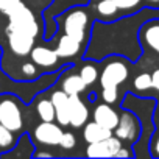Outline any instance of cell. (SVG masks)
I'll return each mask as SVG.
<instances>
[{
	"label": "cell",
	"instance_id": "cell-1",
	"mask_svg": "<svg viewBox=\"0 0 159 159\" xmlns=\"http://www.w3.org/2000/svg\"><path fill=\"white\" fill-rule=\"evenodd\" d=\"M8 16V27L10 28H16V30H22L31 36H38L39 33V25L36 20L34 13L22 2H20L7 14Z\"/></svg>",
	"mask_w": 159,
	"mask_h": 159
},
{
	"label": "cell",
	"instance_id": "cell-2",
	"mask_svg": "<svg viewBox=\"0 0 159 159\" xmlns=\"http://www.w3.org/2000/svg\"><path fill=\"white\" fill-rule=\"evenodd\" d=\"M89 22V14L83 8H73L70 10L62 20L64 34L75 38L78 42H84L86 39V25Z\"/></svg>",
	"mask_w": 159,
	"mask_h": 159
},
{
	"label": "cell",
	"instance_id": "cell-3",
	"mask_svg": "<svg viewBox=\"0 0 159 159\" xmlns=\"http://www.w3.org/2000/svg\"><path fill=\"white\" fill-rule=\"evenodd\" d=\"M128 78V67L120 59L109 61L100 75V84L102 89H119V84H122Z\"/></svg>",
	"mask_w": 159,
	"mask_h": 159
},
{
	"label": "cell",
	"instance_id": "cell-4",
	"mask_svg": "<svg viewBox=\"0 0 159 159\" xmlns=\"http://www.w3.org/2000/svg\"><path fill=\"white\" fill-rule=\"evenodd\" d=\"M0 123L13 133L19 131L24 125L22 112L17 103L10 95H5L0 98Z\"/></svg>",
	"mask_w": 159,
	"mask_h": 159
},
{
	"label": "cell",
	"instance_id": "cell-5",
	"mask_svg": "<svg viewBox=\"0 0 159 159\" xmlns=\"http://www.w3.org/2000/svg\"><path fill=\"white\" fill-rule=\"evenodd\" d=\"M116 137H119L120 140H126V142H134L139 137V131H140V125L136 116H133L128 111H123L119 116V122L117 126L112 129Z\"/></svg>",
	"mask_w": 159,
	"mask_h": 159
},
{
	"label": "cell",
	"instance_id": "cell-6",
	"mask_svg": "<svg viewBox=\"0 0 159 159\" xmlns=\"http://www.w3.org/2000/svg\"><path fill=\"white\" fill-rule=\"evenodd\" d=\"M7 34H8V44L11 52L16 56H27L30 55L31 48L34 47V36L22 31V30H16V28H10L7 27Z\"/></svg>",
	"mask_w": 159,
	"mask_h": 159
},
{
	"label": "cell",
	"instance_id": "cell-7",
	"mask_svg": "<svg viewBox=\"0 0 159 159\" xmlns=\"http://www.w3.org/2000/svg\"><path fill=\"white\" fill-rule=\"evenodd\" d=\"M120 147L122 140L116 136H109L103 140L89 143V147L86 148V154L89 157H116Z\"/></svg>",
	"mask_w": 159,
	"mask_h": 159
},
{
	"label": "cell",
	"instance_id": "cell-8",
	"mask_svg": "<svg viewBox=\"0 0 159 159\" xmlns=\"http://www.w3.org/2000/svg\"><path fill=\"white\" fill-rule=\"evenodd\" d=\"M62 133L64 131L61 129L59 125H56L53 122H42L34 128L33 137L41 145H58Z\"/></svg>",
	"mask_w": 159,
	"mask_h": 159
},
{
	"label": "cell",
	"instance_id": "cell-9",
	"mask_svg": "<svg viewBox=\"0 0 159 159\" xmlns=\"http://www.w3.org/2000/svg\"><path fill=\"white\" fill-rule=\"evenodd\" d=\"M89 119V109L81 102L78 94L69 95V125L73 128L83 126Z\"/></svg>",
	"mask_w": 159,
	"mask_h": 159
},
{
	"label": "cell",
	"instance_id": "cell-10",
	"mask_svg": "<svg viewBox=\"0 0 159 159\" xmlns=\"http://www.w3.org/2000/svg\"><path fill=\"white\" fill-rule=\"evenodd\" d=\"M52 103L55 108V119L61 126L69 125V95L64 91H56L52 94Z\"/></svg>",
	"mask_w": 159,
	"mask_h": 159
},
{
	"label": "cell",
	"instance_id": "cell-11",
	"mask_svg": "<svg viewBox=\"0 0 159 159\" xmlns=\"http://www.w3.org/2000/svg\"><path fill=\"white\" fill-rule=\"evenodd\" d=\"M30 56H31V61L39 67H53L59 59L55 50L44 47V45L33 47L31 52H30Z\"/></svg>",
	"mask_w": 159,
	"mask_h": 159
},
{
	"label": "cell",
	"instance_id": "cell-12",
	"mask_svg": "<svg viewBox=\"0 0 159 159\" xmlns=\"http://www.w3.org/2000/svg\"><path fill=\"white\" fill-rule=\"evenodd\" d=\"M94 122H97L98 125H102V126L112 131L117 126L119 114L109 105H98L94 109Z\"/></svg>",
	"mask_w": 159,
	"mask_h": 159
},
{
	"label": "cell",
	"instance_id": "cell-13",
	"mask_svg": "<svg viewBox=\"0 0 159 159\" xmlns=\"http://www.w3.org/2000/svg\"><path fill=\"white\" fill-rule=\"evenodd\" d=\"M81 50V42H78L75 38L69 34H62L61 39L58 41V45L55 48L58 58H72L76 56Z\"/></svg>",
	"mask_w": 159,
	"mask_h": 159
},
{
	"label": "cell",
	"instance_id": "cell-14",
	"mask_svg": "<svg viewBox=\"0 0 159 159\" xmlns=\"http://www.w3.org/2000/svg\"><path fill=\"white\" fill-rule=\"evenodd\" d=\"M83 139L88 142V143H94V142H98V140H103L109 136H112V131L98 125L97 122H89V123H84L83 125Z\"/></svg>",
	"mask_w": 159,
	"mask_h": 159
},
{
	"label": "cell",
	"instance_id": "cell-15",
	"mask_svg": "<svg viewBox=\"0 0 159 159\" xmlns=\"http://www.w3.org/2000/svg\"><path fill=\"white\" fill-rule=\"evenodd\" d=\"M61 86H62V91H64L67 95L80 94V92H83V91L88 88L80 75H69V76H66V78L62 80Z\"/></svg>",
	"mask_w": 159,
	"mask_h": 159
},
{
	"label": "cell",
	"instance_id": "cell-16",
	"mask_svg": "<svg viewBox=\"0 0 159 159\" xmlns=\"http://www.w3.org/2000/svg\"><path fill=\"white\" fill-rule=\"evenodd\" d=\"M142 39L151 50L159 53V22L147 25L142 31Z\"/></svg>",
	"mask_w": 159,
	"mask_h": 159
},
{
	"label": "cell",
	"instance_id": "cell-17",
	"mask_svg": "<svg viewBox=\"0 0 159 159\" xmlns=\"http://www.w3.org/2000/svg\"><path fill=\"white\" fill-rule=\"evenodd\" d=\"M38 116L41 117L42 122H53L55 120V108H53V103L52 100L48 98H44L38 103Z\"/></svg>",
	"mask_w": 159,
	"mask_h": 159
},
{
	"label": "cell",
	"instance_id": "cell-18",
	"mask_svg": "<svg viewBox=\"0 0 159 159\" xmlns=\"http://www.w3.org/2000/svg\"><path fill=\"white\" fill-rule=\"evenodd\" d=\"M117 11H119V8L114 0H100L97 5V14H100V17H103V19L114 17L117 14Z\"/></svg>",
	"mask_w": 159,
	"mask_h": 159
},
{
	"label": "cell",
	"instance_id": "cell-19",
	"mask_svg": "<svg viewBox=\"0 0 159 159\" xmlns=\"http://www.w3.org/2000/svg\"><path fill=\"white\" fill-rule=\"evenodd\" d=\"M80 76H81V80L84 81L86 86H91L92 83H95V80L98 78V70H97V67L92 62H86L81 67V70H80Z\"/></svg>",
	"mask_w": 159,
	"mask_h": 159
},
{
	"label": "cell",
	"instance_id": "cell-20",
	"mask_svg": "<svg viewBox=\"0 0 159 159\" xmlns=\"http://www.w3.org/2000/svg\"><path fill=\"white\" fill-rule=\"evenodd\" d=\"M14 145V136L13 131L5 128L0 123V148H11Z\"/></svg>",
	"mask_w": 159,
	"mask_h": 159
},
{
	"label": "cell",
	"instance_id": "cell-21",
	"mask_svg": "<svg viewBox=\"0 0 159 159\" xmlns=\"http://www.w3.org/2000/svg\"><path fill=\"white\" fill-rule=\"evenodd\" d=\"M134 88L137 91H147L151 88V75L150 73H140L134 78Z\"/></svg>",
	"mask_w": 159,
	"mask_h": 159
},
{
	"label": "cell",
	"instance_id": "cell-22",
	"mask_svg": "<svg viewBox=\"0 0 159 159\" xmlns=\"http://www.w3.org/2000/svg\"><path fill=\"white\" fill-rule=\"evenodd\" d=\"M61 148H64V150H70V148H73L75 145H76V137H75V134H72V133H62V136H61V140H59V143H58Z\"/></svg>",
	"mask_w": 159,
	"mask_h": 159
},
{
	"label": "cell",
	"instance_id": "cell-23",
	"mask_svg": "<svg viewBox=\"0 0 159 159\" xmlns=\"http://www.w3.org/2000/svg\"><path fill=\"white\" fill-rule=\"evenodd\" d=\"M114 2L117 3L119 11H120V10H122V11H131V10H134V8L139 7L140 0H114Z\"/></svg>",
	"mask_w": 159,
	"mask_h": 159
},
{
	"label": "cell",
	"instance_id": "cell-24",
	"mask_svg": "<svg viewBox=\"0 0 159 159\" xmlns=\"http://www.w3.org/2000/svg\"><path fill=\"white\" fill-rule=\"evenodd\" d=\"M20 0H0V13L3 14H8Z\"/></svg>",
	"mask_w": 159,
	"mask_h": 159
},
{
	"label": "cell",
	"instance_id": "cell-25",
	"mask_svg": "<svg viewBox=\"0 0 159 159\" xmlns=\"http://www.w3.org/2000/svg\"><path fill=\"white\" fill-rule=\"evenodd\" d=\"M22 72H24L27 76H36V75H38V69H36L34 62H27V64H24Z\"/></svg>",
	"mask_w": 159,
	"mask_h": 159
},
{
	"label": "cell",
	"instance_id": "cell-26",
	"mask_svg": "<svg viewBox=\"0 0 159 159\" xmlns=\"http://www.w3.org/2000/svg\"><path fill=\"white\" fill-rule=\"evenodd\" d=\"M151 88H154L156 91H159V69H156L151 73Z\"/></svg>",
	"mask_w": 159,
	"mask_h": 159
},
{
	"label": "cell",
	"instance_id": "cell-27",
	"mask_svg": "<svg viewBox=\"0 0 159 159\" xmlns=\"http://www.w3.org/2000/svg\"><path fill=\"white\" fill-rule=\"evenodd\" d=\"M151 150H153V154L159 157V136L153 140V145H151Z\"/></svg>",
	"mask_w": 159,
	"mask_h": 159
},
{
	"label": "cell",
	"instance_id": "cell-28",
	"mask_svg": "<svg viewBox=\"0 0 159 159\" xmlns=\"http://www.w3.org/2000/svg\"><path fill=\"white\" fill-rule=\"evenodd\" d=\"M128 156H131V153H129L128 150H125L123 147H120V150H119L117 154H116V157H128Z\"/></svg>",
	"mask_w": 159,
	"mask_h": 159
},
{
	"label": "cell",
	"instance_id": "cell-29",
	"mask_svg": "<svg viewBox=\"0 0 159 159\" xmlns=\"http://www.w3.org/2000/svg\"><path fill=\"white\" fill-rule=\"evenodd\" d=\"M34 156H36V157H50L52 154H50V153H47V151H44V153H36Z\"/></svg>",
	"mask_w": 159,
	"mask_h": 159
},
{
	"label": "cell",
	"instance_id": "cell-30",
	"mask_svg": "<svg viewBox=\"0 0 159 159\" xmlns=\"http://www.w3.org/2000/svg\"><path fill=\"white\" fill-rule=\"evenodd\" d=\"M147 2H150V3H154V5H159V0H147Z\"/></svg>",
	"mask_w": 159,
	"mask_h": 159
}]
</instances>
